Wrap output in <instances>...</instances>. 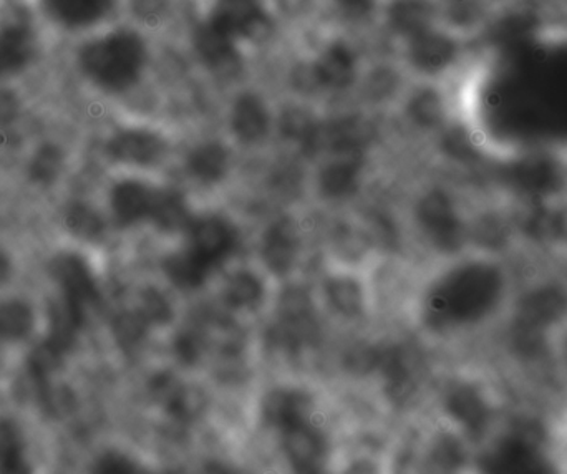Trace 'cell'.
<instances>
[{
    "mask_svg": "<svg viewBox=\"0 0 567 474\" xmlns=\"http://www.w3.org/2000/svg\"><path fill=\"white\" fill-rule=\"evenodd\" d=\"M515 280L505 260L482 257L446 270L426 293L423 317L435 332L499 323L513 302Z\"/></svg>",
    "mask_w": 567,
    "mask_h": 474,
    "instance_id": "1",
    "label": "cell"
},
{
    "mask_svg": "<svg viewBox=\"0 0 567 474\" xmlns=\"http://www.w3.org/2000/svg\"><path fill=\"white\" fill-rule=\"evenodd\" d=\"M75 42L76 75L103 95H128L152 69V43L136 23L116 20Z\"/></svg>",
    "mask_w": 567,
    "mask_h": 474,
    "instance_id": "2",
    "label": "cell"
},
{
    "mask_svg": "<svg viewBox=\"0 0 567 474\" xmlns=\"http://www.w3.org/2000/svg\"><path fill=\"white\" fill-rule=\"evenodd\" d=\"M185 246L166 257L163 270L179 289H198L239 246L238 229L221 216L192 219Z\"/></svg>",
    "mask_w": 567,
    "mask_h": 474,
    "instance_id": "3",
    "label": "cell"
},
{
    "mask_svg": "<svg viewBox=\"0 0 567 474\" xmlns=\"http://www.w3.org/2000/svg\"><path fill=\"white\" fill-rule=\"evenodd\" d=\"M42 22L32 3H7L0 10V83L13 82L39 63Z\"/></svg>",
    "mask_w": 567,
    "mask_h": 474,
    "instance_id": "4",
    "label": "cell"
},
{
    "mask_svg": "<svg viewBox=\"0 0 567 474\" xmlns=\"http://www.w3.org/2000/svg\"><path fill=\"white\" fill-rule=\"evenodd\" d=\"M40 22L79 40L120 20L123 0H33Z\"/></svg>",
    "mask_w": 567,
    "mask_h": 474,
    "instance_id": "5",
    "label": "cell"
},
{
    "mask_svg": "<svg viewBox=\"0 0 567 474\" xmlns=\"http://www.w3.org/2000/svg\"><path fill=\"white\" fill-rule=\"evenodd\" d=\"M202 22L239 47L256 42L272 23L269 0H209Z\"/></svg>",
    "mask_w": 567,
    "mask_h": 474,
    "instance_id": "6",
    "label": "cell"
},
{
    "mask_svg": "<svg viewBox=\"0 0 567 474\" xmlns=\"http://www.w3.org/2000/svg\"><path fill=\"white\" fill-rule=\"evenodd\" d=\"M402 42L406 63L420 75H442L458 62L462 39L453 35L440 22Z\"/></svg>",
    "mask_w": 567,
    "mask_h": 474,
    "instance_id": "7",
    "label": "cell"
},
{
    "mask_svg": "<svg viewBox=\"0 0 567 474\" xmlns=\"http://www.w3.org/2000/svg\"><path fill=\"white\" fill-rule=\"evenodd\" d=\"M166 152L165 138L143 126L120 128L105 143L106 158L126 168H152L165 159Z\"/></svg>",
    "mask_w": 567,
    "mask_h": 474,
    "instance_id": "8",
    "label": "cell"
},
{
    "mask_svg": "<svg viewBox=\"0 0 567 474\" xmlns=\"http://www.w3.org/2000/svg\"><path fill=\"white\" fill-rule=\"evenodd\" d=\"M162 186L138 178L118 179L109 193L110 212L120 228H132L155 219L163 196Z\"/></svg>",
    "mask_w": 567,
    "mask_h": 474,
    "instance_id": "9",
    "label": "cell"
},
{
    "mask_svg": "<svg viewBox=\"0 0 567 474\" xmlns=\"http://www.w3.org/2000/svg\"><path fill=\"white\" fill-rule=\"evenodd\" d=\"M357 73H359V59L355 50L343 40L327 43L313 60V80L322 89L332 90V92L349 89L355 82Z\"/></svg>",
    "mask_w": 567,
    "mask_h": 474,
    "instance_id": "10",
    "label": "cell"
},
{
    "mask_svg": "<svg viewBox=\"0 0 567 474\" xmlns=\"http://www.w3.org/2000/svg\"><path fill=\"white\" fill-rule=\"evenodd\" d=\"M313 403L309 393L297 389H279L262 403V420L279 433L306 425L312 419Z\"/></svg>",
    "mask_w": 567,
    "mask_h": 474,
    "instance_id": "11",
    "label": "cell"
},
{
    "mask_svg": "<svg viewBox=\"0 0 567 474\" xmlns=\"http://www.w3.org/2000/svg\"><path fill=\"white\" fill-rule=\"evenodd\" d=\"M284 455L293 470L303 473L319 472L326 465L327 442L323 433L312 425L297 426L281 433Z\"/></svg>",
    "mask_w": 567,
    "mask_h": 474,
    "instance_id": "12",
    "label": "cell"
},
{
    "mask_svg": "<svg viewBox=\"0 0 567 474\" xmlns=\"http://www.w3.org/2000/svg\"><path fill=\"white\" fill-rule=\"evenodd\" d=\"M231 130L239 142L248 145L265 140L271 130V112L265 100L256 93H243L233 103Z\"/></svg>",
    "mask_w": 567,
    "mask_h": 474,
    "instance_id": "13",
    "label": "cell"
},
{
    "mask_svg": "<svg viewBox=\"0 0 567 474\" xmlns=\"http://www.w3.org/2000/svg\"><path fill=\"white\" fill-rule=\"evenodd\" d=\"M313 333V319L309 302L302 293H287L272 339L287 349L302 346Z\"/></svg>",
    "mask_w": 567,
    "mask_h": 474,
    "instance_id": "14",
    "label": "cell"
},
{
    "mask_svg": "<svg viewBox=\"0 0 567 474\" xmlns=\"http://www.w3.org/2000/svg\"><path fill=\"white\" fill-rule=\"evenodd\" d=\"M52 270L62 286L63 299L69 300L73 306L85 309V303L92 302L99 296L92 272L80 257L65 254L55 260Z\"/></svg>",
    "mask_w": 567,
    "mask_h": 474,
    "instance_id": "15",
    "label": "cell"
},
{
    "mask_svg": "<svg viewBox=\"0 0 567 474\" xmlns=\"http://www.w3.org/2000/svg\"><path fill=\"white\" fill-rule=\"evenodd\" d=\"M231 158L228 150L218 142L195 146L186 156V172L202 185H216L228 175Z\"/></svg>",
    "mask_w": 567,
    "mask_h": 474,
    "instance_id": "16",
    "label": "cell"
},
{
    "mask_svg": "<svg viewBox=\"0 0 567 474\" xmlns=\"http://www.w3.org/2000/svg\"><path fill=\"white\" fill-rule=\"evenodd\" d=\"M360 172H362L360 152L339 153L337 159L323 166L320 173V189L329 198L352 195L359 186Z\"/></svg>",
    "mask_w": 567,
    "mask_h": 474,
    "instance_id": "17",
    "label": "cell"
},
{
    "mask_svg": "<svg viewBox=\"0 0 567 474\" xmlns=\"http://www.w3.org/2000/svg\"><path fill=\"white\" fill-rule=\"evenodd\" d=\"M193 47L203 63L213 70L228 69L238 62L241 47L228 37L213 30L205 22H199L193 32Z\"/></svg>",
    "mask_w": 567,
    "mask_h": 474,
    "instance_id": "18",
    "label": "cell"
},
{
    "mask_svg": "<svg viewBox=\"0 0 567 474\" xmlns=\"http://www.w3.org/2000/svg\"><path fill=\"white\" fill-rule=\"evenodd\" d=\"M37 313L29 300L12 297L0 300V342L19 343L35 332Z\"/></svg>",
    "mask_w": 567,
    "mask_h": 474,
    "instance_id": "19",
    "label": "cell"
},
{
    "mask_svg": "<svg viewBox=\"0 0 567 474\" xmlns=\"http://www.w3.org/2000/svg\"><path fill=\"white\" fill-rule=\"evenodd\" d=\"M297 256L296 226L289 219L276 223L262 240V257L269 269L284 274L292 267Z\"/></svg>",
    "mask_w": 567,
    "mask_h": 474,
    "instance_id": "20",
    "label": "cell"
},
{
    "mask_svg": "<svg viewBox=\"0 0 567 474\" xmlns=\"http://www.w3.org/2000/svg\"><path fill=\"white\" fill-rule=\"evenodd\" d=\"M65 166V150L56 143H42L30 155L29 163H27V176L33 185L40 186V188H50L62 178Z\"/></svg>",
    "mask_w": 567,
    "mask_h": 474,
    "instance_id": "21",
    "label": "cell"
},
{
    "mask_svg": "<svg viewBox=\"0 0 567 474\" xmlns=\"http://www.w3.org/2000/svg\"><path fill=\"white\" fill-rule=\"evenodd\" d=\"M419 219L425 231L442 246H449L455 237V219L449 202L440 193H432L420 203Z\"/></svg>",
    "mask_w": 567,
    "mask_h": 474,
    "instance_id": "22",
    "label": "cell"
},
{
    "mask_svg": "<svg viewBox=\"0 0 567 474\" xmlns=\"http://www.w3.org/2000/svg\"><path fill=\"white\" fill-rule=\"evenodd\" d=\"M27 466L25 435L12 419H0V472H23Z\"/></svg>",
    "mask_w": 567,
    "mask_h": 474,
    "instance_id": "23",
    "label": "cell"
},
{
    "mask_svg": "<svg viewBox=\"0 0 567 474\" xmlns=\"http://www.w3.org/2000/svg\"><path fill=\"white\" fill-rule=\"evenodd\" d=\"M63 226L76 239L95 240L103 235L105 221L92 206L75 202L66 206L63 213Z\"/></svg>",
    "mask_w": 567,
    "mask_h": 474,
    "instance_id": "24",
    "label": "cell"
},
{
    "mask_svg": "<svg viewBox=\"0 0 567 474\" xmlns=\"http://www.w3.org/2000/svg\"><path fill=\"white\" fill-rule=\"evenodd\" d=\"M192 219L185 196L176 189H163L162 202H159L158 212H156L152 225L162 231L173 233L188 228Z\"/></svg>",
    "mask_w": 567,
    "mask_h": 474,
    "instance_id": "25",
    "label": "cell"
},
{
    "mask_svg": "<svg viewBox=\"0 0 567 474\" xmlns=\"http://www.w3.org/2000/svg\"><path fill=\"white\" fill-rule=\"evenodd\" d=\"M262 284L258 277L251 272H238L229 277L228 286H226V300L229 306L236 309H251L258 306L262 299Z\"/></svg>",
    "mask_w": 567,
    "mask_h": 474,
    "instance_id": "26",
    "label": "cell"
},
{
    "mask_svg": "<svg viewBox=\"0 0 567 474\" xmlns=\"http://www.w3.org/2000/svg\"><path fill=\"white\" fill-rule=\"evenodd\" d=\"M123 7L132 13L133 23L145 29L165 22L169 12V0H123Z\"/></svg>",
    "mask_w": 567,
    "mask_h": 474,
    "instance_id": "27",
    "label": "cell"
},
{
    "mask_svg": "<svg viewBox=\"0 0 567 474\" xmlns=\"http://www.w3.org/2000/svg\"><path fill=\"white\" fill-rule=\"evenodd\" d=\"M330 302L347 316H353L359 312L362 306V296H360L359 287L353 280L337 279L327 286Z\"/></svg>",
    "mask_w": 567,
    "mask_h": 474,
    "instance_id": "28",
    "label": "cell"
},
{
    "mask_svg": "<svg viewBox=\"0 0 567 474\" xmlns=\"http://www.w3.org/2000/svg\"><path fill=\"white\" fill-rule=\"evenodd\" d=\"M25 102L12 82L0 83V132H6L22 118Z\"/></svg>",
    "mask_w": 567,
    "mask_h": 474,
    "instance_id": "29",
    "label": "cell"
},
{
    "mask_svg": "<svg viewBox=\"0 0 567 474\" xmlns=\"http://www.w3.org/2000/svg\"><path fill=\"white\" fill-rule=\"evenodd\" d=\"M146 323L148 320L142 316V312L122 313L115 322L116 337L123 346H133L145 332Z\"/></svg>",
    "mask_w": 567,
    "mask_h": 474,
    "instance_id": "30",
    "label": "cell"
},
{
    "mask_svg": "<svg viewBox=\"0 0 567 474\" xmlns=\"http://www.w3.org/2000/svg\"><path fill=\"white\" fill-rule=\"evenodd\" d=\"M337 10L349 20H365L375 12L379 0H336Z\"/></svg>",
    "mask_w": 567,
    "mask_h": 474,
    "instance_id": "31",
    "label": "cell"
},
{
    "mask_svg": "<svg viewBox=\"0 0 567 474\" xmlns=\"http://www.w3.org/2000/svg\"><path fill=\"white\" fill-rule=\"evenodd\" d=\"M16 266L12 256L6 247L0 246V287L7 286L13 279Z\"/></svg>",
    "mask_w": 567,
    "mask_h": 474,
    "instance_id": "32",
    "label": "cell"
},
{
    "mask_svg": "<svg viewBox=\"0 0 567 474\" xmlns=\"http://www.w3.org/2000/svg\"><path fill=\"white\" fill-rule=\"evenodd\" d=\"M100 466L105 472H130V468H132V465L118 455L106 456V460H103Z\"/></svg>",
    "mask_w": 567,
    "mask_h": 474,
    "instance_id": "33",
    "label": "cell"
},
{
    "mask_svg": "<svg viewBox=\"0 0 567 474\" xmlns=\"http://www.w3.org/2000/svg\"><path fill=\"white\" fill-rule=\"evenodd\" d=\"M3 343L0 342V370H2L3 367Z\"/></svg>",
    "mask_w": 567,
    "mask_h": 474,
    "instance_id": "34",
    "label": "cell"
}]
</instances>
